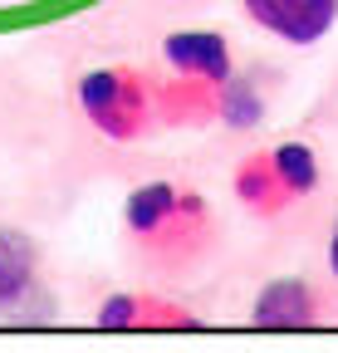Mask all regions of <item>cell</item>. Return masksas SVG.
Returning <instances> with one entry per match:
<instances>
[{
    "mask_svg": "<svg viewBox=\"0 0 338 353\" xmlns=\"http://www.w3.org/2000/svg\"><path fill=\"white\" fill-rule=\"evenodd\" d=\"M123 255L133 270L182 285V280H201L226 250V231L221 216L191 182H138L123 196Z\"/></svg>",
    "mask_w": 338,
    "mask_h": 353,
    "instance_id": "6da1fadb",
    "label": "cell"
},
{
    "mask_svg": "<svg viewBox=\"0 0 338 353\" xmlns=\"http://www.w3.org/2000/svg\"><path fill=\"white\" fill-rule=\"evenodd\" d=\"M78 113L108 143H142L162 132L157 113V69L147 64H94L78 74Z\"/></svg>",
    "mask_w": 338,
    "mask_h": 353,
    "instance_id": "7a4b0ae2",
    "label": "cell"
},
{
    "mask_svg": "<svg viewBox=\"0 0 338 353\" xmlns=\"http://www.w3.org/2000/svg\"><path fill=\"white\" fill-rule=\"evenodd\" d=\"M319 182H324L319 152L299 138H289V143H275V148L245 152L231 172V196L255 221H284L289 211L314 201Z\"/></svg>",
    "mask_w": 338,
    "mask_h": 353,
    "instance_id": "3957f363",
    "label": "cell"
},
{
    "mask_svg": "<svg viewBox=\"0 0 338 353\" xmlns=\"http://www.w3.org/2000/svg\"><path fill=\"white\" fill-rule=\"evenodd\" d=\"M338 285H319L309 275H279L260 285V294L250 299V324L255 329H314L333 314Z\"/></svg>",
    "mask_w": 338,
    "mask_h": 353,
    "instance_id": "277c9868",
    "label": "cell"
},
{
    "mask_svg": "<svg viewBox=\"0 0 338 353\" xmlns=\"http://www.w3.org/2000/svg\"><path fill=\"white\" fill-rule=\"evenodd\" d=\"M98 329H162V334H182V329H201L206 319L191 304L162 294V290H113L98 299L94 309Z\"/></svg>",
    "mask_w": 338,
    "mask_h": 353,
    "instance_id": "5b68a950",
    "label": "cell"
},
{
    "mask_svg": "<svg viewBox=\"0 0 338 353\" xmlns=\"http://www.w3.org/2000/svg\"><path fill=\"white\" fill-rule=\"evenodd\" d=\"M240 10L255 30L294 50L328 39V30L338 25V0H240Z\"/></svg>",
    "mask_w": 338,
    "mask_h": 353,
    "instance_id": "8992f818",
    "label": "cell"
},
{
    "mask_svg": "<svg viewBox=\"0 0 338 353\" xmlns=\"http://www.w3.org/2000/svg\"><path fill=\"white\" fill-rule=\"evenodd\" d=\"M157 69L206 79V83H231L240 64L221 30H167L157 44Z\"/></svg>",
    "mask_w": 338,
    "mask_h": 353,
    "instance_id": "52a82bcc",
    "label": "cell"
},
{
    "mask_svg": "<svg viewBox=\"0 0 338 353\" xmlns=\"http://www.w3.org/2000/svg\"><path fill=\"white\" fill-rule=\"evenodd\" d=\"M45 299V250L25 226H0V314H25Z\"/></svg>",
    "mask_w": 338,
    "mask_h": 353,
    "instance_id": "ba28073f",
    "label": "cell"
},
{
    "mask_svg": "<svg viewBox=\"0 0 338 353\" xmlns=\"http://www.w3.org/2000/svg\"><path fill=\"white\" fill-rule=\"evenodd\" d=\"M221 94H226V83H206V79L157 69L162 128H211V123H221Z\"/></svg>",
    "mask_w": 338,
    "mask_h": 353,
    "instance_id": "9c48e42d",
    "label": "cell"
},
{
    "mask_svg": "<svg viewBox=\"0 0 338 353\" xmlns=\"http://www.w3.org/2000/svg\"><path fill=\"white\" fill-rule=\"evenodd\" d=\"M255 79L260 74H240L235 69V79L226 83V94H221V123L235 128V132L265 123V113H270V88H260Z\"/></svg>",
    "mask_w": 338,
    "mask_h": 353,
    "instance_id": "30bf717a",
    "label": "cell"
},
{
    "mask_svg": "<svg viewBox=\"0 0 338 353\" xmlns=\"http://www.w3.org/2000/svg\"><path fill=\"white\" fill-rule=\"evenodd\" d=\"M324 255H328V280L338 285V216H333V226H328V250Z\"/></svg>",
    "mask_w": 338,
    "mask_h": 353,
    "instance_id": "8fae6325",
    "label": "cell"
},
{
    "mask_svg": "<svg viewBox=\"0 0 338 353\" xmlns=\"http://www.w3.org/2000/svg\"><path fill=\"white\" fill-rule=\"evenodd\" d=\"M162 6H172V10L182 6V10H187V6H206V0H162Z\"/></svg>",
    "mask_w": 338,
    "mask_h": 353,
    "instance_id": "7c38bea8",
    "label": "cell"
}]
</instances>
